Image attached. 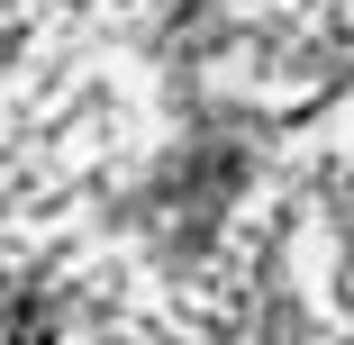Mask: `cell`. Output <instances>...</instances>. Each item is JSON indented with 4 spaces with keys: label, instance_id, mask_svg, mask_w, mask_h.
Listing matches in <instances>:
<instances>
[{
    "label": "cell",
    "instance_id": "6da1fadb",
    "mask_svg": "<svg viewBox=\"0 0 354 345\" xmlns=\"http://www.w3.org/2000/svg\"><path fill=\"white\" fill-rule=\"evenodd\" d=\"M10 345H46V300H37V291H19V309H10Z\"/></svg>",
    "mask_w": 354,
    "mask_h": 345
}]
</instances>
